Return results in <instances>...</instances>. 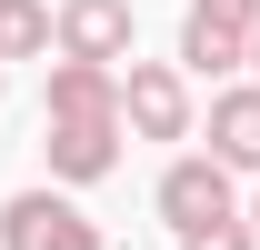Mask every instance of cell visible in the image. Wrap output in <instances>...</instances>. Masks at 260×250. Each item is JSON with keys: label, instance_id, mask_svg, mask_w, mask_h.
<instances>
[{"label": "cell", "instance_id": "6da1fadb", "mask_svg": "<svg viewBox=\"0 0 260 250\" xmlns=\"http://www.w3.org/2000/svg\"><path fill=\"white\" fill-rule=\"evenodd\" d=\"M250 40H260V0H190L180 10V70L190 80L250 70Z\"/></svg>", "mask_w": 260, "mask_h": 250}, {"label": "cell", "instance_id": "7a4b0ae2", "mask_svg": "<svg viewBox=\"0 0 260 250\" xmlns=\"http://www.w3.org/2000/svg\"><path fill=\"white\" fill-rule=\"evenodd\" d=\"M0 250H110V240L70 190H10L0 200Z\"/></svg>", "mask_w": 260, "mask_h": 250}, {"label": "cell", "instance_id": "3957f363", "mask_svg": "<svg viewBox=\"0 0 260 250\" xmlns=\"http://www.w3.org/2000/svg\"><path fill=\"white\" fill-rule=\"evenodd\" d=\"M120 120L140 140H190L200 110H190V70L180 60H120Z\"/></svg>", "mask_w": 260, "mask_h": 250}, {"label": "cell", "instance_id": "277c9868", "mask_svg": "<svg viewBox=\"0 0 260 250\" xmlns=\"http://www.w3.org/2000/svg\"><path fill=\"white\" fill-rule=\"evenodd\" d=\"M230 180H240L230 160H210V150H180V160L160 170V220L180 230V240H190V230H210V220H230V210H240V190H230Z\"/></svg>", "mask_w": 260, "mask_h": 250}, {"label": "cell", "instance_id": "5b68a950", "mask_svg": "<svg viewBox=\"0 0 260 250\" xmlns=\"http://www.w3.org/2000/svg\"><path fill=\"white\" fill-rule=\"evenodd\" d=\"M120 130L130 120H50V140H40V150H50V180L60 190L110 180V170H120Z\"/></svg>", "mask_w": 260, "mask_h": 250}, {"label": "cell", "instance_id": "8992f818", "mask_svg": "<svg viewBox=\"0 0 260 250\" xmlns=\"http://www.w3.org/2000/svg\"><path fill=\"white\" fill-rule=\"evenodd\" d=\"M60 60H130V0H60Z\"/></svg>", "mask_w": 260, "mask_h": 250}, {"label": "cell", "instance_id": "52a82bcc", "mask_svg": "<svg viewBox=\"0 0 260 250\" xmlns=\"http://www.w3.org/2000/svg\"><path fill=\"white\" fill-rule=\"evenodd\" d=\"M50 120H120V70L110 60H50Z\"/></svg>", "mask_w": 260, "mask_h": 250}, {"label": "cell", "instance_id": "ba28073f", "mask_svg": "<svg viewBox=\"0 0 260 250\" xmlns=\"http://www.w3.org/2000/svg\"><path fill=\"white\" fill-rule=\"evenodd\" d=\"M210 160H230V170H260V80H240V90H210Z\"/></svg>", "mask_w": 260, "mask_h": 250}, {"label": "cell", "instance_id": "9c48e42d", "mask_svg": "<svg viewBox=\"0 0 260 250\" xmlns=\"http://www.w3.org/2000/svg\"><path fill=\"white\" fill-rule=\"evenodd\" d=\"M60 50V10L50 0H0V60H40Z\"/></svg>", "mask_w": 260, "mask_h": 250}, {"label": "cell", "instance_id": "30bf717a", "mask_svg": "<svg viewBox=\"0 0 260 250\" xmlns=\"http://www.w3.org/2000/svg\"><path fill=\"white\" fill-rule=\"evenodd\" d=\"M180 250H260V230H250V210H230V220H210V230H190Z\"/></svg>", "mask_w": 260, "mask_h": 250}, {"label": "cell", "instance_id": "8fae6325", "mask_svg": "<svg viewBox=\"0 0 260 250\" xmlns=\"http://www.w3.org/2000/svg\"><path fill=\"white\" fill-rule=\"evenodd\" d=\"M250 80H260V40H250Z\"/></svg>", "mask_w": 260, "mask_h": 250}, {"label": "cell", "instance_id": "7c38bea8", "mask_svg": "<svg viewBox=\"0 0 260 250\" xmlns=\"http://www.w3.org/2000/svg\"><path fill=\"white\" fill-rule=\"evenodd\" d=\"M250 230H260V190H250Z\"/></svg>", "mask_w": 260, "mask_h": 250}, {"label": "cell", "instance_id": "4fadbf2b", "mask_svg": "<svg viewBox=\"0 0 260 250\" xmlns=\"http://www.w3.org/2000/svg\"><path fill=\"white\" fill-rule=\"evenodd\" d=\"M0 90H10V60H0Z\"/></svg>", "mask_w": 260, "mask_h": 250}]
</instances>
